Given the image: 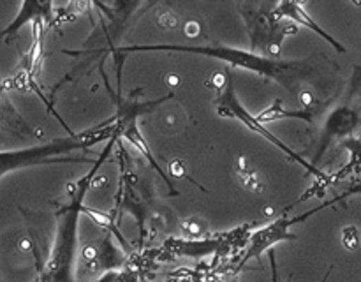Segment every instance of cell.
<instances>
[{
	"label": "cell",
	"instance_id": "1",
	"mask_svg": "<svg viewBox=\"0 0 361 282\" xmlns=\"http://www.w3.org/2000/svg\"><path fill=\"white\" fill-rule=\"evenodd\" d=\"M109 51L115 55L116 69H118L122 56L127 53L141 51H173V53H190V55H203L208 59L221 60L235 69L250 70L261 78L275 81L288 92L296 94L300 85L309 80L316 69L309 60H279L271 56H264L252 49H240L226 44L215 46H183V44H133V46H111Z\"/></svg>",
	"mask_w": 361,
	"mask_h": 282
},
{
	"label": "cell",
	"instance_id": "2",
	"mask_svg": "<svg viewBox=\"0 0 361 282\" xmlns=\"http://www.w3.org/2000/svg\"><path fill=\"white\" fill-rule=\"evenodd\" d=\"M116 143V137L109 140L108 147L102 150L99 159H95L94 168L88 171L85 178L78 182L76 190L66 207L56 212V236L55 245H53L49 259L46 263L44 270L41 274V282H74V250H76V235H78V221H80L81 210H83V200L94 180L95 173L101 168L102 162L111 152L113 145Z\"/></svg>",
	"mask_w": 361,
	"mask_h": 282
},
{
	"label": "cell",
	"instance_id": "3",
	"mask_svg": "<svg viewBox=\"0 0 361 282\" xmlns=\"http://www.w3.org/2000/svg\"><path fill=\"white\" fill-rule=\"evenodd\" d=\"M115 136L113 122L99 123L81 133H71L66 137H56L49 143L35 145V147L18 148V150L0 152V180L7 173L16 169L34 168V166L44 164H60V162H88L90 159L76 157V152L88 150L94 145L109 141Z\"/></svg>",
	"mask_w": 361,
	"mask_h": 282
},
{
	"label": "cell",
	"instance_id": "4",
	"mask_svg": "<svg viewBox=\"0 0 361 282\" xmlns=\"http://www.w3.org/2000/svg\"><path fill=\"white\" fill-rule=\"evenodd\" d=\"M214 108H215V111H217L219 116H224V118H233V120H236V122L242 123V125H245L247 129L252 130V133H256L257 136H261L263 140H267L268 143L274 145L275 148H279L282 154L288 155V157L291 159V161H295L296 164H300L303 169H307V173L314 175L317 180L328 178V176L324 175L321 169H317L316 166L310 164V162L307 161L303 155H300L298 152L293 150V148L289 147L286 141H282L281 137L275 136L271 130H268L267 125H264L263 122H259V120H257L252 113L247 111V108L242 104V102H240L238 95H236L235 76H233L231 67H226V83H224V87L219 90V94L215 95Z\"/></svg>",
	"mask_w": 361,
	"mask_h": 282
},
{
	"label": "cell",
	"instance_id": "5",
	"mask_svg": "<svg viewBox=\"0 0 361 282\" xmlns=\"http://www.w3.org/2000/svg\"><path fill=\"white\" fill-rule=\"evenodd\" d=\"M344 197H348V194H342V196L335 197V200L324 201V203H321L319 207L312 208V210L305 212V214L282 215V217L275 219V221L270 222V224L263 226V228H259L257 231H254L252 235L249 236V240H247V249L245 252H243L242 261H240L238 270H242L250 259H256V257H259L263 252H268L270 249H274L277 243L288 242V240H296V235L291 231L293 226L309 221L312 215L319 214V212L324 210V208L334 207L337 201L344 200Z\"/></svg>",
	"mask_w": 361,
	"mask_h": 282
},
{
	"label": "cell",
	"instance_id": "6",
	"mask_svg": "<svg viewBox=\"0 0 361 282\" xmlns=\"http://www.w3.org/2000/svg\"><path fill=\"white\" fill-rule=\"evenodd\" d=\"M28 23H32L34 28H39V30H42L44 25L55 23L53 0H21L16 16L4 30H0V42L11 41Z\"/></svg>",
	"mask_w": 361,
	"mask_h": 282
},
{
	"label": "cell",
	"instance_id": "7",
	"mask_svg": "<svg viewBox=\"0 0 361 282\" xmlns=\"http://www.w3.org/2000/svg\"><path fill=\"white\" fill-rule=\"evenodd\" d=\"M271 16L279 21L288 20V21H293V23H298V25H302V27L309 28V30H312L314 34H317L319 37H323L328 44L334 46L338 53L348 51L344 44H341V42H338L334 35L328 34V32L324 30V28L321 27V25L317 23L312 16H310V14L303 9V6L298 2V0H279V2L275 4L274 11H271Z\"/></svg>",
	"mask_w": 361,
	"mask_h": 282
},
{
	"label": "cell",
	"instance_id": "8",
	"mask_svg": "<svg viewBox=\"0 0 361 282\" xmlns=\"http://www.w3.org/2000/svg\"><path fill=\"white\" fill-rule=\"evenodd\" d=\"M143 0H97L95 7L102 11L106 18L109 20V37L111 42L120 39L127 25L137 13Z\"/></svg>",
	"mask_w": 361,
	"mask_h": 282
},
{
	"label": "cell",
	"instance_id": "9",
	"mask_svg": "<svg viewBox=\"0 0 361 282\" xmlns=\"http://www.w3.org/2000/svg\"><path fill=\"white\" fill-rule=\"evenodd\" d=\"M360 125V116L358 111L351 108H337L326 120V125H324L323 140H321V148L317 152V159L323 157V154L326 152V148L330 147V143L337 137H345L351 136L353 130L358 129Z\"/></svg>",
	"mask_w": 361,
	"mask_h": 282
},
{
	"label": "cell",
	"instance_id": "10",
	"mask_svg": "<svg viewBox=\"0 0 361 282\" xmlns=\"http://www.w3.org/2000/svg\"><path fill=\"white\" fill-rule=\"evenodd\" d=\"M314 111H286V109H277V106H271L268 111L261 113L259 116H256L259 122H271V120L277 118H300V120H307V122H312Z\"/></svg>",
	"mask_w": 361,
	"mask_h": 282
},
{
	"label": "cell",
	"instance_id": "11",
	"mask_svg": "<svg viewBox=\"0 0 361 282\" xmlns=\"http://www.w3.org/2000/svg\"><path fill=\"white\" fill-rule=\"evenodd\" d=\"M268 257H270V266H271V282H282L281 275L277 270V257H275V250H268Z\"/></svg>",
	"mask_w": 361,
	"mask_h": 282
},
{
	"label": "cell",
	"instance_id": "12",
	"mask_svg": "<svg viewBox=\"0 0 361 282\" xmlns=\"http://www.w3.org/2000/svg\"><path fill=\"white\" fill-rule=\"evenodd\" d=\"M95 4H97V0H71V6L67 7V9H76V11L90 9V7L95 6Z\"/></svg>",
	"mask_w": 361,
	"mask_h": 282
}]
</instances>
